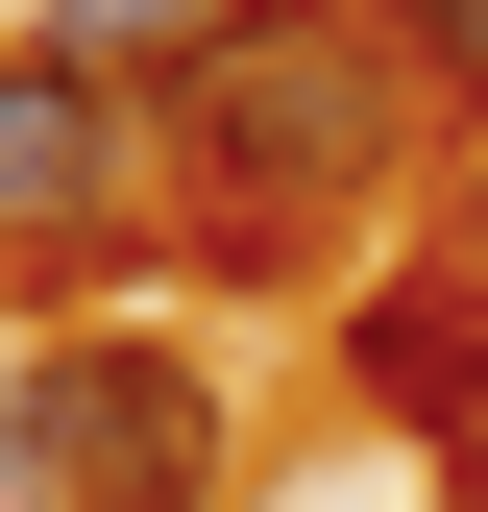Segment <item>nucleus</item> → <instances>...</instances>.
Instances as JSON below:
<instances>
[{"label": "nucleus", "instance_id": "f03ea898", "mask_svg": "<svg viewBox=\"0 0 488 512\" xmlns=\"http://www.w3.org/2000/svg\"><path fill=\"white\" fill-rule=\"evenodd\" d=\"M244 415L196 342H147V317H98V342H49L25 391H0V512H220Z\"/></svg>", "mask_w": 488, "mask_h": 512}, {"label": "nucleus", "instance_id": "20e7f679", "mask_svg": "<svg viewBox=\"0 0 488 512\" xmlns=\"http://www.w3.org/2000/svg\"><path fill=\"white\" fill-rule=\"evenodd\" d=\"M342 366H366V415H415V439H488V269H366Z\"/></svg>", "mask_w": 488, "mask_h": 512}, {"label": "nucleus", "instance_id": "39448f33", "mask_svg": "<svg viewBox=\"0 0 488 512\" xmlns=\"http://www.w3.org/2000/svg\"><path fill=\"white\" fill-rule=\"evenodd\" d=\"M220 25H244V0H49V49H74V74H196Z\"/></svg>", "mask_w": 488, "mask_h": 512}, {"label": "nucleus", "instance_id": "7ed1b4c3", "mask_svg": "<svg viewBox=\"0 0 488 512\" xmlns=\"http://www.w3.org/2000/svg\"><path fill=\"white\" fill-rule=\"evenodd\" d=\"M122 74H74V49H0V244H98V196H122Z\"/></svg>", "mask_w": 488, "mask_h": 512}, {"label": "nucleus", "instance_id": "423d86ee", "mask_svg": "<svg viewBox=\"0 0 488 512\" xmlns=\"http://www.w3.org/2000/svg\"><path fill=\"white\" fill-rule=\"evenodd\" d=\"M391 25H415V49H440V98L488 122V0H391Z\"/></svg>", "mask_w": 488, "mask_h": 512}, {"label": "nucleus", "instance_id": "f257e3e1", "mask_svg": "<svg viewBox=\"0 0 488 512\" xmlns=\"http://www.w3.org/2000/svg\"><path fill=\"white\" fill-rule=\"evenodd\" d=\"M147 122H171V171H196L220 244H318L342 196H391L464 98H440V49H415L391 0H244V25H220Z\"/></svg>", "mask_w": 488, "mask_h": 512}]
</instances>
